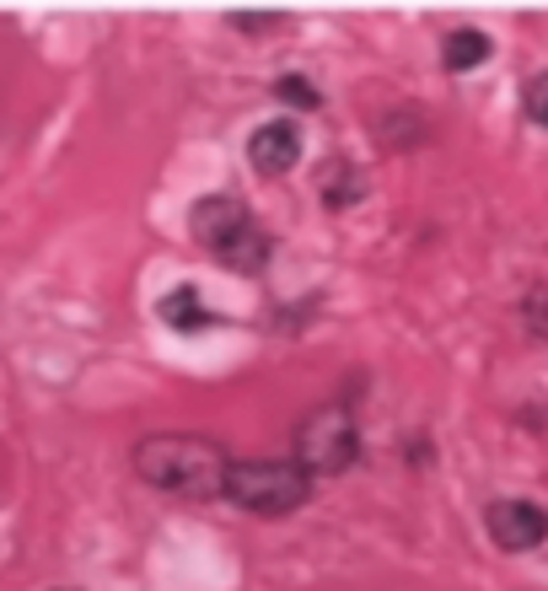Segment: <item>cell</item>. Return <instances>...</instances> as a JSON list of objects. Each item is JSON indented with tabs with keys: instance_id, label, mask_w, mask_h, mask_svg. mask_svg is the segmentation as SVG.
<instances>
[{
	"instance_id": "cell-6",
	"label": "cell",
	"mask_w": 548,
	"mask_h": 591,
	"mask_svg": "<svg viewBox=\"0 0 548 591\" xmlns=\"http://www.w3.org/2000/svg\"><path fill=\"white\" fill-rule=\"evenodd\" d=\"M248 162L264 172V177H279L301 162V124L290 119H274V124H259L253 140H248Z\"/></svg>"
},
{
	"instance_id": "cell-2",
	"label": "cell",
	"mask_w": 548,
	"mask_h": 591,
	"mask_svg": "<svg viewBox=\"0 0 548 591\" xmlns=\"http://www.w3.org/2000/svg\"><path fill=\"white\" fill-rule=\"evenodd\" d=\"M188 226H194V243L199 248H210V254L221 258L226 269H237V274H259L270 263V237L253 226V216L232 194H204L194 205V221Z\"/></svg>"
},
{
	"instance_id": "cell-5",
	"label": "cell",
	"mask_w": 548,
	"mask_h": 591,
	"mask_svg": "<svg viewBox=\"0 0 548 591\" xmlns=\"http://www.w3.org/2000/svg\"><path fill=\"white\" fill-rule=\"evenodd\" d=\"M484 521H489V538L506 554H527L548 538V510L538 501H495Z\"/></svg>"
},
{
	"instance_id": "cell-8",
	"label": "cell",
	"mask_w": 548,
	"mask_h": 591,
	"mask_svg": "<svg viewBox=\"0 0 548 591\" xmlns=\"http://www.w3.org/2000/svg\"><path fill=\"white\" fill-rule=\"evenodd\" d=\"M489 60V38L478 33V27H457V33H447V44H441V65L447 71H473V65H484Z\"/></svg>"
},
{
	"instance_id": "cell-9",
	"label": "cell",
	"mask_w": 548,
	"mask_h": 591,
	"mask_svg": "<svg viewBox=\"0 0 548 591\" xmlns=\"http://www.w3.org/2000/svg\"><path fill=\"white\" fill-rule=\"evenodd\" d=\"M323 199H328L334 210H345V205L361 199V177H356L350 162H328V188H323Z\"/></svg>"
},
{
	"instance_id": "cell-7",
	"label": "cell",
	"mask_w": 548,
	"mask_h": 591,
	"mask_svg": "<svg viewBox=\"0 0 548 591\" xmlns=\"http://www.w3.org/2000/svg\"><path fill=\"white\" fill-rule=\"evenodd\" d=\"M157 318H162V323H173L178 334H199V329H215V323H221V318L199 301V291H194V285L167 291V296H162V307H157Z\"/></svg>"
},
{
	"instance_id": "cell-11",
	"label": "cell",
	"mask_w": 548,
	"mask_h": 591,
	"mask_svg": "<svg viewBox=\"0 0 548 591\" xmlns=\"http://www.w3.org/2000/svg\"><path fill=\"white\" fill-rule=\"evenodd\" d=\"M522 108H527V119H533L538 130H548V71L527 82V91H522Z\"/></svg>"
},
{
	"instance_id": "cell-4",
	"label": "cell",
	"mask_w": 548,
	"mask_h": 591,
	"mask_svg": "<svg viewBox=\"0 0 548 591\" xmlns=\"http://www.w3.org/2000/svg\"><path fill=\"white\" fill-rule=\"evenodd\" d=\"M361 457V430L345 409H317L296 430V463L307 473H345Z\"/></svg>"
},
{
	"instance_id": "cell-3",
	"label": "cell",
	"mask_w": 548,
	"mask_h": 591,
	"mask_svg": "<svg viewBox=\"0 0 548 591\" xmlns=\"http://www.w3.org/2000/svg\"><path fill=\"white\" fill-rule=\"evenodd\" d=\"M312 495V473L301 463H232L226 501H237L253 516H290Z\"/></svg>"
},
{
	"instance_id": "cell-1",
	"label": "cell",
	"mask_w": 548,
	"mask_h": 591,
	"mask_svg": "<svg viewBox=\"0 0 548 591\" xmlns=\"http://www.w3.org/2000/svg\"><path fill=\"white\" fill-rule=\"evenodd\" d=\"M135 468L146 484L178 495V501H215L226 495V452L215 441H199V435H151L135 446Z\"/></svg>"
},
{
	"instance_id": "cell-10",
	"label": "cell",
	"mask_w": 548,
	"mask_h": 591,
	"mask_svg": "<svg viewBox=\"0 0 548 591\" xmlns=\"http://www.w3.org/2000/svg\"><path fill=\"white\" fill-rule=\"evenodd\" d=\"M274 97H285V102H296V108H317V102H323L317 86L307 82V76H279V82H274Z\"/></svg>"
},
{
	"instance_id": "cell-12",
	"label": "cell",
	"mask_w": 548,
	"mask_h": 591,
	"mask_svg": "<svg viewBox=\"0 0 548 591\" xmlns=\"http://www.w3.org/2000/svg\"><path fill=\"white\" fill-rule=\"evenodd\" d=\"M274 22H285L279 11H232V27H274Z\"/></svg>"
}]
</instances>
